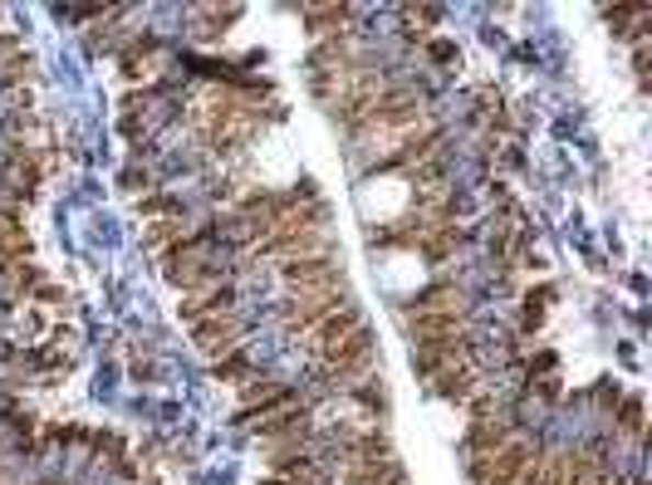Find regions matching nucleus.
Segmentation results:
<instances>
[{"mask_svg":"<svg viewBox=\"0 0 652 485\" xmlns=\"http://www.w3.org/2000/svg\"><path fill=\"white\" fill-rule=\"evenodd\" d=\"M276 275L290 290H339L344 284V260L339 250H314V256H285L276 260Z\"/></svg>","mask_w":652,"mask_h":485,"instance_id":"1","label":"nucleus"},{"mask_svg":"<svg viewBox=\"0 0 652 485\" xmlns=\"http://www.w3.org/2000/svg\"><path fill=\"white\" fill-rule=\"evenodd\" d=\"M344 304H349V290H290V300H285V339H294L300 343L304 334L314 329V324L319 319H329L334 309H344Z\"/></svg>","mask_w":652,"mask_h":485,"instance_id":"2","label":"nucleus"},{"mask_svg":"<svg viewBox=\"0 0 652 485\" xmlns=\"http://www.w3.org/2000/svg\"><path fill=\"white\" fill-rule=\"evenodd\" d=\"M471 358H476V339H471L466 329L441 334V339H417V343H413V373H417V377H437L441 368L471 363Z\"/></svg>","mask_w":652,"mask_h":485,"instance_id":"3","label":"nucleus"},{"mask_svg":"<svg viewBox=\"0 0 652 485\" xmlns=\"http://www.w3.org/2000/svg\"><path fill=\"white\" fill-rule=\"evenodd\" d=\"M294 407V387L290 383H266V377H250L246 387H240V407H236V421H246V427H256V421L285 413Z\"/></svg>","mask_w":652,"mask_h":485,"instance_id":"4","label":"nucleus"},{"mask_svg":"<svg viewBox=\"0 0 652 485\" xmlns=\"http://www.w3.org/2000/svg\"><path fill=\"white\" fill-rule=\"evenodd\" d=\"M353 329H363V309L349 300L344 309H334L329 319H319V324H314V329L300 339V348H304V353H314V358H324L334 343H344V339H349Z\"/></svg>","mask_w":652,"mask_h":485,"instance_id":"5","label":"nucleus"},{"mask_svg":"<svg viewBox=\"0 0 652 485\" xmlns=\"http://www.w3.org/2000/svg\"><path fill=\"white\" fill-rule=\"evenodd\" d=\"M540 456H544V451L535 447V441H515V437H510L506 447L496 451V456H486L491 471H486V481H481V485H515Z\"/></svg>","mask_w":652,"mask_h":485,"instance_id":"6","label":"nucleus"},{"mask_svg":"<svg viewBox=\"0 0 652 485\" xmlns=\"http://www.w3.org/2000/svg\"><path fill=\"white\" fill-rule=\"evenodd\" d=\"M310 431H314V417H310V407H300V403L276 417H266V421H256V437L270 441V447H304Z\"/></svg>","mask_w":652,"mask_h":485,"instance_id":"7","label":"nucleus"},{"mask_svg":"<svg viewBox=\"0 0 652 485\" xmlns=\"http://www.w3.org/2000/svg\"><path fill=\"white\" fill-rule=\"evenodd\" d=\"M177 314L187 324H202V319H216V314H236V284H212V290H196V294H182L177 300Z\"/></svg>","mask_w":652,"mask_h":485,"instance_id":"8","label":"nucleus"},{"mask_svg":"<svg viewBox=\"0 0 652 485\" xmlns=\"http://www.w3.org/2000/svg\"><path fill=\"white\" fill-rule=\"evenodd\" d=\"M162 275H167V284H177V290L196 294V290H212V284H221V266L192 250L187 260H172V266H162Z\"/></svg>","mask_w":652,"mask_h":485,"instance_id":"9","label":"nucleus"},{"mask_svg":"<svg viewBox=\"0 0 652 485\" xmlns=\"http://www.w3.org/2000/svg\"><path fill=\"white\" fill-rule=\"evenodd\" d=\"M240 339V319L236 314H216V319H202V324H192V343L202 348L206 358H221V353H231Z\"/></svg>","mask_w":652,"mask_h":485,"instance_id":"10","label":"nucleus"},{"mask_svg":"<svg viewBox=\"0 0 652 485\" xmlns=\"http://www.w3.org/2000/svg\"><path fill=\"white\" fill-rule=\"evenodd\" d=\"M506 441H510V421H506V417H471V427H466V437H461V447H466L471 456H496Z\"/></svg>","mask_w":652,"mask_h":485,"instance_id":"11","label":"nucleus"},{"mask_svg":"<svg viewBox=\"0 0 652 485\" xmlns=\"http://www.w3.org/2000/svg\"><path fill=\"white\" fill-rule=\"evenodd\" d=\"M441 138H447V133H441L437 123H427V128L403 133L387 162H393V167H403V162H427V157H437V153H441Z\"/></svg>","mask_w":652,"mask_h":485,"instance_id":"12","label":"nucleus"},{"mask_svg":"<svg viewBox=\"0 0 652 485\" xmlns=\"http://www.w3.org/2000/svg\"><path fill=\"white\" fill-rule=\"evenodd\" d=\"M403 314H466V294L457 284H427V290H417L407 300Z\"/></svg>","mask_w":652,"mask_h":485,"instance_id":"13","label":"nucleus"},{"mask_svg":"<svg viewBox=\"0 0 652 485\" xmlns=\"http://www.w3.org/2000/svg\"><path fill=\"white\" fill-rule=\"evenodd\" d=\"M432 393L441 397V403H471V397H476V368L471 363L441 368V373L432 377Z\"/></svg>","mask_w":652,"mask_h":485,"instance_id":"14","label":"nucleus"},{"mask_svg":"<svg viewBox=\"0 0 652 485\" xmlns=\"http://www.w3.org/2000/svg\"><path fill=\"white\" fill-rule=\"evenodd\" d=\"M461 240H466V230H461L457 221H451V226H427L423 236H417V246H413V250H423V256L432 260V266H441V260L457 256Z\"/></svg>","mask_w":652,"mask_h":485,"instance_id":"15","label":"nucleus"},{"mask_svg":"<svg viewBox=\"0 0 652 485\" xmlns=\"http://www.w3.org/2000/svg\"><path fill=\"white\" fill-rule=\"evenodd\" d=\"M339 485H407L403 461H378V466H344Z\"/></svg>","mask_w":652,"mask_h":485,"instance_id":"16","label":"nucleus"},{"mask_svg":"<svg viewBox=\"0 0 652 485\" xmlns=\"http://www.w3.org/2000/svg\"><path fill=\"white\" fill-rule=\"evenodd\" d=\"M407 319V339H441V334H457L466 314H403Z\"/></svg>","mask_w":652,"mask_h":485,"instance_id":"17","label":"nucleus"},{"mask_svg":"<svg viewBox=\"0 0 652 485\" xmlns=\"http://www.w3.org/2000/svg\"><path fill=\"white\" fill-rule=\"evenodd\" d=\"M349 5H304V30L310 35H344Z\"/></svg>","mask_w":652,"mask_h":485,"instance_id":"18","label":"nucleus"},{"mask_svg":"<svg viewBox=\"0 0 652 485\" xmlns=\"http://www.w3.org/2000/svg\"><path fill=\"white\" fill-rule=\"evenodd\" d=\"M250 373H256V358H250L246 348H231V353H221V358H216V377H221V383L246 387V383H250Z\"/></svg>","mask_w":652,"mask_h":485,"instance_id":"19","label":"nucleus"},{"mask_svg":"<svg viewBox=\"0 0 652 485\" xmlns=\"http://www.w3.org/2000/svg\"><path fill=\"white\" fill-rule=\"evenodd\" d=\"M304 471H314V456L304 447H276L270 456V476H285V481H300Z\"/></svg>","mask_w":652,"mask_h":485,"instance_id":"20","label":"nucleus"},{"mask_svg":"<svg viewBox=\"0 0 652 485\" xmlns=\"http://www.w3.org/2000/svg\"><path fill=\"white\" fill-rule=\"evenodd\" d=\"M0 275L10 280V290H15V294H30V290H40V284H45V280H40V266H35V260H20V266H5Z\"/></svg>","mask_w":652,"mask_h":485,"instance_id":"21","label":"nucleus"},{"mask_svg":"<svg viewBox=\"0 0 652 485\" xmlns=\"http://www.w3.org/2000/svg\"><path fill=\"white\" fill-rule=\"evenodd\" d=\"M177 240H182V221H157V226L143 230L147 250H167V246H177Z\"/></svg>","mask_w":652,"mask_h":485,"instance_id":"22","label":"nucleus"},{"mask_svg":"<svg viewBox=\"0 0 652 485\" xmlns=\"http://www.w3.org/2000/svg\"><path fill=\"white\" fill-rule=\"evenodd\" d=\"M349 397L363 407V413H387V387L383 383H353Z\"/></svg>","mask_w":652,"mask_h":485,"instance_id":"23","label":"nucleus"},{"mask_svg":"<svg viewBox=\"0 0 652 485\" xmlns=\"http://www.w3.org/2000/svg\"><path fill=\"white\" fill-rule=\"evenodd\" d=\"M138 216H143V221L182 216V202H177V196H167V192H153V196H143V202H138Z\"/></svg>","mask_w":652,"mask_h":485,"instance_id":"24","label":"nucleus"},{"mask_svg":"<svg viewBox=\"0 0 652 485\" xmlns=\"http://www.w3.org/2000/svg\"><path fill=\"white\" fill-rule=\"evenodd\" d=\"M45 437L49 447H89V427H79V421H55Z\"/></svg>","mask_w":652,"mask_h":485,"instance_id":"25","label":"nucleus"},{"mask_svg":"<svg viewBox=\"0 0 652 485\" xmlns=\"http://www.w3.org/2000/svg\"><path fill=\"white\" fill-rule=\"evenodd\" d=\"M0 79L5 83H20V79H35V59L25 55V49H15V55H5V69H0Z\"/></svg>","mask_w":652,"mask_h":485,"instance_id":"26","label":"nucleus"},{"mask_svg":"<svg viewBox=\"0 0 652 485\" xmlns=\"http://www.w3.org/2000/svg\"><path fill=\"white\" fill-rule=\"evenodd\" d=\"M403 20L417 30V35H427V30H432L437 20H441V10H437V5H403Z\"/></svg>","mask_w":652,"mask_h":485,"instance_id":"27","label":"nucleus"},{"mask_svg":"<svg viewBox=\"0 0 652 485\" xmlns=\"http://www.w3.org/2000/svg\"><path fill=\"white\" fill-rule=\"evenodd\" d=\"M0 236L5 240H30L25 236V216H20L15 206H5V202H0Z\"/></svg>","mask_w":652,"mask_h":485,"instance_id":"28","label":"nucleus"},{"mask_svg":"<svg viewBox=\"0 0 652 485\" xmlns=\"http://www.w3.org/2000/svg\"><path fill=\"white\" fill-rule=\"evenodd\" d=\"M618 427H623L628 437H638V431H643V403H638V397H628V403H623V413H618Z\"/></svg>","mask_w":652,"mask_h":485,"instance_id":"29","label":"nucleus"},{"mask_svg":"<svg viewBox=\"0 0 652 485\" xmlns=\"http://www.w3.org/2000/svg\"><path fill=\"white\" fill-rule=\"evenodd\" d=\"M20 260H30V240H5V236H0V270L20 266Z\"/></svg>","mask_w":652,"mask_h":485,"instance_id":"30","label":"nucleus"},{"mask_svg":"<svg viewBox=\"0 0 652 485\" xmlns=\"http://www.w3.org/2000/svg\"><path fill=\"white\" fill-rule=\"evenodd\" d=\"M123 187H128V192H147L153 177H147V167H123Z\"/></svg>","mask_w":652,"mask_h":485,"instance_id":"31","label":"nucleus"},{"mask_svg":"<svg viewBox=\"0 0 652 485\" xmlns=\"http://www.w3.org/2000/svg\"><path fill=\"white\" fill-rule=\"evenodd\" d=\"M427 49H432V59H457V45H451V40H432Z\"/></svg>","mask_w":652,"mask_h":485,"instance_id":"32","label":"nucleus"},{"mask_svg":"<svg viewBox=\"0 0 652 485\" xmlns=\"http://www.w3.org/2000/svg\"><path fill=\"white\" fill-rule=\"evenodd\" d=\"M40 304H65V290H55V284H40Z\"/></svg>","mask_w":652,"mask_h":485,"instance_id":"33","label":"nucleus"},{"mask_svg":"<svg viewBox=\"0 0 652 485\" xmlns=\"http://www.w3.org/2000/svg\"><path fill=\"white\" fill-rule=\"evenodd\" d=\"M40 485H59V481H40Z\"/></svg>","mask_w":652,"mask_h":485,"instance_id":"34","label":"nucleus"}]
</instances>
